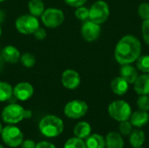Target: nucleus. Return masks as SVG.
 <instances>
[{"instance_id":"nucleus-11","label":"nucleus","mask_w":149,"mask_h":148,"mask_svg":"<svg viewBox=\"0 0 149 148\" xmlns=\"http://www.w3.org/2000/svg\"><path fill=\"white\" fill-rule=\"evenodd\" d=\"M61 83L66 89L74 90L80 85V76L76 71L67 69L62 73Z\"/></svg>"},{"instance_id":"nucleus-20","label":"nucleus","mask_w":149,"mask_h":148,"mask_svg":"<svg viewBox=\"0 0 149 148\" xmlns=\"http://www.w3.org/2000/svg\"><path fill=\"white\" fill-rule=\"evenodd\" d=\"M85 143L86 148H106L105 139L98 133L90 134Z\"/></svg>"},{"instance_id":"nucleus-36","label":"nucleus","mask_w":149,"mask_h":148,"mask_svg":"<svg viewBox=\"0 0 149 148\" xmlns=\"http://www.w3.org/2000/svg\"><path fill=\"white\" fill-rule=\"evenodd\" d=\"M31 117V112L30 110H24V119H28Z\"/></svg>"},{"instance_id":"nucleus-23","label":"nucleus","mask_w":149,"mask_h":148,"mask_svg":"<svg viewBox=\"0 0 149 148\" xmlns=\"http://www.w3.org/2000/svg\"><path fill=\"white\" fill-rule=\"evenodd\" d=\"M13 96L12 86L3 81H0V102H4L9 100Z\"/></svg>"},{"instance_id":"nucleus-15","label":"nucleus","mask_w":149,"mask_h":148,"mask_svg":"<svg viewBox=\"0 0 149 148\" xmlns=\"http://www.w3.org/2000/svg\"><path fill=\"white\" fill-rule=\"evenodd\" d=\"M149 121V114L148 112L145 111H136L133 114H131L130 117V122L133 126H135L137 128H141L144 126H146Z\"/></svg>"},{"instance_id":"nucleus-26","label":"nucleus","mask_w":149,"mask_h":148,"mask_svg":"<svg viewBox=\"0 0 149 148\" xmlns=\"http://www.w3.org/2000/svg\"><path fill=\"white\" fill-rule=\"evenodd\" d=\"M64 148H86V143L83 141V140L74 137L69 139L65 143Z\"/></svg>"},{"instance_id":"nucleus-39","label":"nucleus","mask_w":149,"mask_h":148,"mask_svg":"<svg viewBox=\"0 0 149 148\" xmlns=\"http://www.w3.org/2000/svg\"><path fill=\"white\" fill-rule=\"evenodd\" d=\"M3 1H5V0H0V3H2V2H3Z\"/></svg>"},{"instance_id":"nucleus-1","label":"nucleus","mask_w":149,"mask_h":148,"mask_svg":"<svg viewBox=\"0 0 149 148\" xmlns=\"http://www.w3.org/2000/svg\"><path fill=\"white\" fill-rule=\"evenodd\" d=\"M141 44L137 38L126 35L120 39L115 46L114 56L116 61L123 65L134 63L141 56Z\"/></svg>"},{"instance_id":"nucleus-34","label":"nucleus","mask_w":149,"mask_h":148,"mask_svg":"<svg viewBox=\"0 0 149 148\" xmlns=\"http://www.w3.org/2000/svg\"><path fill=\"white\" fill-rule=\"evenodd\" d=\"M21 148H36V143L31 140H23L22 144L20 145Z\"/></svg>"},{"instance_id":"nucleus-12","label":"nucleus","mask_w":149,"mask_h":148,"mask_svg":"<svg viewBox=\"0 0 149 148\" xmlns=\"http://www.w3.org/2000/svg\"><path fill=\"white\" fill-rule=\"evenodd\" d=\"M34 93L33 86L28 82H20L13 88V96L20 101H26Z\"/></svg>"},{"instance_id":"nucleus-16","label":"nucleus","mask_w":149,"mask_h":148,"mask_svg":"<svg viewBox=\"0 0 149 148\" xmlns=\"http://www.w3.org/2000/svg\"><path fill=\"white\" fill-rule=\"evenodd\" d=\"M120 75L123 78L128 84H134L138 78V72L136 69L129 65H123L120 69Z\"/></svg>"},{"instance_id":"nucleus-31","label":"nucleus","mask_w":149,"mask_h":148,"mask_svg":"<svg viewBox=\"0 0 149 148\" xmlns=\"http://www.w3.org/2000/svg\"><path fill=\"white\" fill-rule=\"evenodd\" d=\"M141 32L144 41L149 45V19L143 21L141 25Z\"/></svg>"},{"instance_id":"nucleus-41","label":"nucleus","mask_w":149,"mask_h":148,"mask_svg":"<svg viewBox=\"0 0 149 148\" xmlns=\"http://www.w3.org/2000/svg\"><path fill=\"white\" fill-rule=\"evenodd\" d=\"M137 148H142V147H137Z\"/></svg>"},{"instance_id":"nucleus-14","label":"nucleus","mask_w":149,"mask_h":148,"mask_svg":"<svg viewBox=\"0 0 149 148\" xmlns=\"http://www.w3.org/2000/svg\"><path fill=\"white\" fill-rule=\"evenodd\" d=\"M134 89L139 95L149 94V74L146 73L139 76L134 83Z\"/></svg>"},{"instance_id":"nucleus-32","label":"nucleus","mask_w":149,"mask_h":148,"mask_svg":"<svg viewBox=\"0 0 149 148\" xmlns=\"http://www.w3.org/2000/svg\"><path fill=\"white\" fill-rule=\"evenodd\" d=\"M33 36L38 40H43L46 38V31L40 26L33 32Z\"/></svg>"},{"instance_id":"nucleus-4","label":"nucleus","mask_w":149,"mask_h":148,"mask_svg":"<svg viewBox=\"0 0 149 148\" xmlns=\"http://www.w3.org/2000/svg\"><path fill=\"white\" fill-rule=\"evenodd\" d=\"M2 140L3 141L10 147H20L24 140V134L22 131L13 126V125H9L3 128L2 133H1Z\"/></svg>"},{"instance_id":"nucleus-22","label":"nucleus","mask_w":149,"mask_h":148,"mask_svg":"<svg viewBox=\"0 0 149 148\" xmlns=\"http://www.w3.org/2000/svg\"><path fill=\"white\" fill-rule=\"evenodd\" d=\"M28 9L30 14L35 17H41L45 11V4L42 0H30L28 3Z\"/></svg>"},{"instance_id":"nucleus-24","label":"nucleus","mask_w":149,"mask_h":148,"mask_svg":"<svg viewBox=\"0 0 149 148\" xmlns=\"http://www.w3.org/2000/svg\"><path fill=\"white\" fill-rule=\"evenodd\" d=\"M137 68L145 73H149V55L140 56L136 63Z\"/></svg>"},{"instance_id":"nucleus-13","label":"nucleus","mask_w":149,"mask_h":148,"mask_svg":"<svg viewBox=\"0 0 149 148\" xmlns=\"http://www.w3.org/2000/svg\"><path fill=\"white\" fill-rule=\"evenodd\" d=\"M2 59L10 64H16L20 60V52L18 49L13 45H7L2 50Z\"/></svg>"},{"instance_id":"nucleus-28","label":"nucleus","mask_w":149,"mask_h":148,"mask_svg":"<svg viewBox=\"0 0 149 148\" xmlns=\"http://www.w3.org/2000/svg\"><path fill=\"white\" fill-rule=\"evenodd\" d=\"M137 106L140 110L148 112L149 111V97L148 95H141L137 99Z\"/></svg>"},{"instance_id":"nucleus-30","label":"nucleus","mask_w":149,"mask_h":148,"mask_svg":"<svg viewBox=\"0 0 149 148\" xmlns=\"http://www.w3.org/2000/svg\"><path fill=\"white\" fill-rule=\"evenodd\" d=\"M138 14L142 20L149 19V3H142L138 7Z\"/></svg>"},{"instance_id":"nucleus-8","label":"nucleus","mask_w":149,"mask_h":148,"mask_svg":"<svg viewBox=\"0 0 149 148\" xmlns=\"http://www.w3.org/2000/svg\"><path fill=\"white\" fill-rule=\"evenodd\" d=\"M43 24L48 28H57L65 20L64 12L57 8H48L41 15Z\"/></svg>"},{"instance_id":"nucleus-3","label":"nucleus","mask_w":149,"mask_h":148,"mask_svg":"<svg viewBox=\"0 0 149 148\" xmlns=\"http://www.w3.org/2000/svg\"><path fill=\"white\" fill-rule=\"evenodd\" d=\"M108 113L113 120L121 122L128 120L132 114L130 105L124 100L113 101L108 106Z\"/></svg>"},{"instance_id":"nucleus-5","label":"nucleus","mask_w":149,"mask_h":148,"mask_svg":"<svg viewBox=\"0 0 149 148\" xmlns=\"http://www.w3.org/2000/svg\"><path fill=\"white\" fill-rule=\"evenodd\" d=\"M110 14L108 4L103 0H98L89 9V19L98 24L105 23Z\"/></svg>"},{"instance_id":"nucleus-10","label":"nucleus","mask_w":149,"mask_h":148,"mask_svg":"<svg viewBox=\"0 0 149 148\" xmlns=\"http://www.w3.org/2000/svg\"><path fill=\"white\" fill-rule=\"evenodd\" d=\"M80 33L82 38L86 41L87 42L95 41L100 37V24H98L91 21L90 19L86 20L84 21L81 26Z\"/></svg>"},{"instance_id":"nucleus-2","label":"nucleus","mask_w":149,"mask_h":148,"mask_svg":"<svg viewBox=\"0 0 149 148\" xmlns=\"http://www.w3.org/2000/svg\"><path fill=\"white\" fill-rule=\"evenodd\" d=\"M38 128L44 136L48 138H54L63 133L64 122L58 116L46 115L39 121Z\"/></svg>"},{"instance_id":"nucleus-29","label":"nucleus","mask_w":149,"mask_h":148,"mask_svg":"<svg viewBox=\"0 0 149 148\" xmlns=\"http://www.w3.org/2000/svg\"><path fill=\"white\" fill-rule=\"evenodd\" d=\"M75 16L81 21H86L89 18V9L85 6H79L75 10Z\"/></svg>"},{"instance_id":"nucleus-18","label":"nucleus","mask_w":149,"mask_h":148,"mask_svg":"<svg viewBox=\"0 0 149 148\" xmlns=\"http://www.w3.org/2000/svg\"><path fill=\"white\" fill-rule=\"evenodd\" d=\"M106 148H123L124 140L120 133L111 132L106 136Z\"/></svg>"},{"instance_id":"nucleus-9","label":"nucleus","mask_w":149,"mask_h":148,"mask_svg":"<svg viewBox=\"0 0 149 148\" xmlns=\"http://www.w3.org/2000/svg\"><path fill=\"white\" fill-rule=\"evenodd\" d=\"M88 111L87 104L79 99H74L68 102L64 108V113L66 117L70 119H80L86 115Z\"/></svg>"},{"instance_id":"nucleus-21","label":"nucleus","mask_w":149,"mask_h":148,"mask_svg":"<svg viewBox=\"0 0 149 148\" xmlns=\"http://www.w3.org/2000/svg\"><path fill=\"white\" fill-rule=\"evenodd\" d=\"M129 141L131 146L134 148L141 147L145 142V133L143 131L136 129L133 130L130 133Z\"/></svg>"},{"instance_id":"nucleus-25","label":"nucleus","mask_w":149,"mask_h":148,"mask_svg":"<svg viewBox=\"0 0 149 148\" xmlns=\"http://www.w3.org/2000/svg\"><path fill=\"white\" fill-rule=\"evenodd\" d=\"M20 62L24 66H25L27 68H31L35 65L36 58L33 54H31L30 52H26V53H24L20 57Z\"/></svg>"},{"instance_id":"nucleus-17","label":"nucleus","mask_w":149,"mask_h":148,"mask_svg":"<svg viewBox=\"0 0 149 148\" xmlns=\"http://www.w3.org/2000/svg\"><path fill=\"white\" fill-rule=\"evenodd\" d=\"M128 83L120 76L114 78L111 82V89L116 95L121 96L127 93L128 90Z\"/></svg>"},{"instance_id":"nucleus-37","label":"nucleus","mask_w":149,"mask_h":148,"mask_svg":"<svg viewBox=\"0 0 149 148\" xmlns=\"http://www.w3.org/2000/svg\"><path fill=\"white\" fill-rule=\"evenodd\" d=\"M2 130H3V127H2V125L0 124V134H1V133H2Z\"/></svg>"},{"instance_id":"nucleus-19","label":"nucleus","mask_w":149,"mask_h":148,"mask_svg":"<svg viewBox=\"0 0 149 148\" xmlns=\"http://www.w3.org/2000/svg\"><path fill=\"white\" fill-rule=\"evenodd\" d=\"M91 131H92V127L89 123L86 121H80L78 124H76V126H74L73 133L75 137L83 140V139H86L91 134Z\"/></svg>"},{"instance_id":"nucleus-7","label":"nucleus","mask_w":149,"mask_h":148,"mask_svg":"<svg viewBox=\"0 0 149 148\" xmlns=\"http://www.w3.org/2000/svg\"><path fill=\"white\" fill-rule=\"evenodd\" d=\"M1 117L5 123L15 125L24 119V109L20 105L12 103L3 109Z\"/></svg>"},{"instance_id":"nucleus-27","label":"nucleus","mask_w":149,"mask_h":148,"mask_svg":"<svg viewBox=\"0 0 149 148\" xmlns=\"http://www.w3.org/2000/svg\"><path fill=\"white\" fill-rule=\"evenodd\" d=\"M119 131H120V133L122 135H125V136L130 135V133L133 131V126L131 122L128 120L121 121L119 126Z\"/></svg>"},{"instance_id":"nucleus-40","label":"nucleus","mask_w":149,"mask_h":148,"mask_svg":"<svg viewBox=\"0 0 149 148\" xmlns=\"http://www.w3.org/2000/svg\"><path fill=\"white\" fill-rule=\"evenodd\" d=\"M0 148H4V147H3V146H1V145H0Z\"/></svg>"},{"instance_id":"nucleus-6","label":"nucleus","mask_w":149,"mask_h":148,"mask_svg":"<svg viewBox=\"0 0 149 148\" xmlns=\"http://www.w3.org/2000/svg\"><path fill=\"white\" fill-rule=\"evenodd\" d=\"M15 26L17 31L21 34H33V32L39 27V22L37 17L32 16L31 14H24L17 18Z\"/></svg>"},{"instance_id":"nucleus-35","label":"nucleus","mask_w":149,"mask_h":148,"mask_svg":"<svg viewBox=\"0 0 149 148\" xmlns=\"http://www.w3.org/2000/svg\"><path fill=\"white\" fill-rule=\"evenodd\" d=\"M36 148H56V147L48 141H40L36 144Z\"/></svg>"},{"instance_id":"nucleus-33","label":"nucleus","mask_w":149,"mask_h":148,"mask_svg":"<svg viewBox=\"0 0 149 148\" xmlns=\"http://www.w3.org/2000/svg\"><path fill=\"white\" fill-rule=\"evenodd\" d=\"M86 1L87 0H65V3H67L72 7H76V8L84 5Z\"/></svg>"},{"instance_id":"nucleus-38","label":"nucleus","mask_w":149,"mask_h":148,"mask_svg":"<svg viewBox=\"0 0 149 148\" xmlns=\"http://www.w3.org/2000/svg\"><path fill=\"white\" fill-rule=\"evenodd\" d=\"M2 35V29H1V25H0V37Z\"/></svg>"}]
</instances>
